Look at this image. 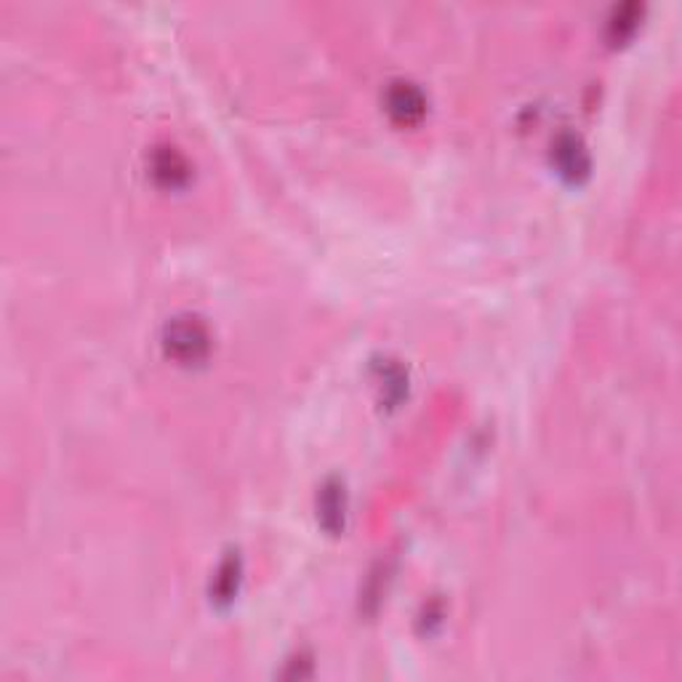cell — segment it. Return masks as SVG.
<instances>
[{
	"label": "cell",
	"instance_id": "6da1fadb",
	"mask_svg": "<svg viewBox=\"0 0 682 682\" xmlns=\"http://www.w3.org/2000/svg\"><path fill=\"white\" fill-rule=\"evenodd\" d=\"M161 347L166 352L168 360H174L176 365H185V369H195L203 365L214 350V337L211 328L200 314L182 312L166 320L161 331Z\"/></svg>",
	"mask_w": 682,
	"mask_h": 682
},
{
	"label": "cell",
	"instance_id": "7a4b0ae2",
	"mask_svg": "<svg viewBox=\"0 0 682 682\" xmlns=\"http://www.w3.org/2000/svg\"><path fill=\"white\" fill-rule=\"evenodd\" d=\"M426 110H430V100H426L424 89L418 83L409 81V78H397L386 85L384 91V113L390 121L400 128L418 126L424 121Z\"/></svg>",
	"mask_w": 682,
	"mask_h": 682
},
{
	"label": "cell",
	"instance_id": "3957f363",
	"mask_svg": "<svg viewBox=\"0 0 682 682\" xmlns=\"http://www.w3.org/2000/svg\"><path fill=\"white\" fill-rule=\"evenodd\" d=\"M549 157H552L557 174L570 182V185H581V182H587L589 174H592V155H589L581 136L574 134V131H562V134L555 136Z\"/></svg>",
	"mask_w": 682,
	"mask_h": 682
},
{
	"label": "cell",
	"instance_id": "277c9868",
	"mask_svg": "<svg viewBox=\"0 0 682 682\" xmlns=\"http://www.w3.org/2000/svg\"><path fill=\"white\" fill-rule=\"evenodd\" d=\"M147 168L155 185L163 189H182L193 179V166L174 144H157L147 157Z\"/></svg>",
	"mask_w": 682,
	"mask_h": 682
},
{
	"label": "cell",
	"instance_id": "5b68a950",
	"mask_svg": "<svg viewBox=\"0 0 682 682\" xmlns=\"http://www.w3.org/2000/svg\"><path fill=\"white\" fill-rule=\"evenodd\" d=\"M314 509H318V523L328 536H339L347 526V488L339 477H328L318 488L314 498Z\"/></svg>",
	"mask_w": 682,
	"mask_h": 682
},
{
	"label": "cell",
	"instance_id": "8992f818",
	"mask_svg": "<svg viewBox=\"0 0 682 682\" xmlns=\"http://www.w3.org/2000/svg\"><path fill=\"white\" fill-rule=\"evenodd\" d=\"M240 581H242V557L238 549L227 552L221 557L219 568H216L214 581H211V602L216 608H227L232 606L235 597L240 592Z\"/></svg>",
	"mask_w": 682,
	"mask_h": 682
},
{
	"label": "cell",
	"instance_id": "52a82bcc",
	"mask_svg": "<svg viewBox=\"0 0 682 682\" xmlns=\"http://www.w3.org/2000/svg\"><path fill=\"white\" fill-rule=\"evenodd\" d=\"M376 376H379V386H382V403L390 405V409H395L400 400L405 397V392H409V376H405L403 365L397 363V360H382V363L376 365Z\"/></svg>",
	"mask_w": 682,
	"mask_h": 682
},
{
	"label": "cell",
	"instance_id": "ba28073f",
	"mask_svg": "<svg viewBox=\"0 0 682 682\" xmlns=\"http://www.w3.org/2000/svg\"><path fill=\"white\" fill-rule=\"evenodd\" d=\"M638 19H640V9L634 3L616 9L611 22H608V38H611L613 43L627 41V38L638 30Z\"/></svg>",
	"mask_w": 682,
	"mask_h": 682
}]
</instances>
